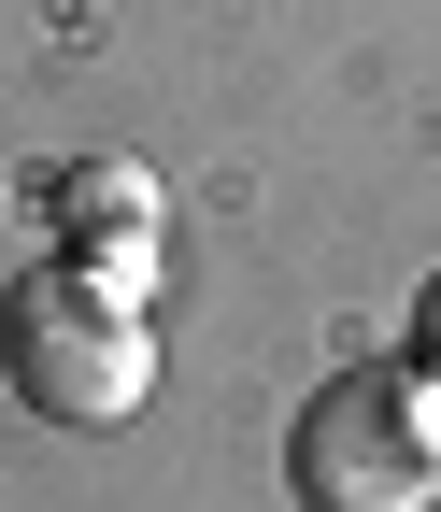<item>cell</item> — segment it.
<instances>
[{
  "label": "cell",
  "mask_w": 441,
  "mask_h": 512,
  "mask_svg": "<svg viewBox=\"0 0 441 512\" xmlns=\"http://www.w3.org/2000/svg\"><path fill=\"white\" fill-rule=\"evenodd\" d=\"M413 356H427V370H441V285H427V299H413Z\"/></svg>",
  "instance_id": "277c9868"
},
{
  "label": "cell",
  "mask_w": 441,
  "mask_h": 512,
  "mask_svg": "<svg viewBox=\"0 0 441 512\" xmlns=\"http://www.w3.org/2000/svg\"><path fill=\"white\" fill-rule=\"evenodd\" d=\"M57 214H72L86 242H100V228L143 242V228H157V185H143V171H72V185H57Z\"/></svg>",
  "instance_id": "3957f363"
},
{
  "label": "cell",
  "mask_w": 441,
  "mask_h": 512,
  "mask_svg": "<svg viewBox=\"0 0 441 512\" xmlns=\"http://www.w3.org/2000/svg\"><path fill=\"white\" fill-rule=\"evenodd\" d=\"M299 512H441V370H342L285 427Z\"/></svg>",
  "instance_id": "7a4b0ae2"
},
{
  "label": "cell",
  "mask_w": 441,
  "mask_h": 512,
  "mask_svg": "<svg viewBox=\"0 0 441 512\" xmlns=\"http://www.w3.org/2000/svg\"><path fill=\"white\" fill-rule=\"evenodd\" d=\"M0 384H15L43 427H129L157 399L143 299L100 285V271H15L0 285Z\"/></svg>",
  "instance_id": "6da1fadb"
}]
</instances>
